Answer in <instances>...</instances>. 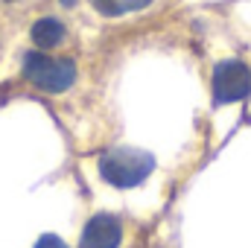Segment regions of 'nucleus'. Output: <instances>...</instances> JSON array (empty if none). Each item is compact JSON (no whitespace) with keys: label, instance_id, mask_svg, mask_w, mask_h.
Returning <instances> with one entry per match:
<instances>
[{"label":"nucleus","instance_id":"2","mask_svg":"<svg viewBox=\"0 0 251 248\" xmlns=\"http://www.w3.org/2000/svg\"><path fill=\"white\" fill-rule=\"evenodd\" d=\"M24 76L47 94H62L76 82V64L70 59H53L47 53H26L24 56Z\"/></svg>","mask_w":251,"mask_h":248},{"label":"nucleus","instance_id":"5","mask_svg":"<svg viewBox=\"0 0 251 248\" xmlns=\"http://www.w3.org/2000/svg\"><path fill=\"white\" fill-rule=\"evenodd\" d=\"M32 41L38 50H53L64 41V24L56 18H41L32 24Z\"/></svg>","mask_w":251,"mask_h":248},{"label":"nucleus","instance_id":"1","mask_svg":"<svg viewBox=\"0 0 251 248\" xmlns=\"http://www.w3.org/2000/svg\"><path fill=\"white\" fill-rule=\"evenodd\" d=\"M152 167H155L152 155H146L143 149H131V146L111 149L100 158V175L111 187H120V190L137 187L152 173Z\"/></svg>","mask_w":251,"mask_h":248},{"label":"nucleus","instance_id":"4","mask_svg":"<svg viewBox=\"0 0 251 248\" xmlns=\"http://www.w3.org/2000/svg\"><path fill=\"white\" fill-rule=\"evenodd\" d=\"M120 237H123L120 219L111 216V213H97V216L88 219V225L82 231V240H79V248H117Z\"/></svg>","mask_w":251,"mask_h":248},{"label":"nucleus","instance_id":"7","mask_svg":"<svg viewBox=\"0 0 251 248\" xmlns=\"http://www.w3.org/2000/svg\"><path fill=\"white\" fill-rule=\"evenodd\" d=\"M35 248H67V243H64L62 237H56V234H44V237L35 243Z\"/></svg>","mask_w":251,"mask_h":248},{"label":"nucleus","instance_id":"3","mask_svg":"<svg viewBox=\"0 0 251 248\" xmlns=\"http://www.w3.org/2000/svg\"><path fill=\"white\" fill-rule=\"evenodd\" d=\"M251 91V70L243 62H222L213 70V99L219 105L240 102Z\"/></svg>","mask_w":251,"mask_h":248},{"label":"nucleus","instance_id":"8","mask_svg":"<svg viewBox=\"0 0 251 248\" xmlns=\"http://www.w3.org/2000/svg\"><path fill=\"white\" fill-rule=\"evenodd\" d=\"M64 6H76V3H79V0H62Z\"/></svg>","mask_w":251,"mask_h":248},{"label":"nucleus","instance_id":"6","mask_svg":"<svg viewBox=\"0 0 251 248\" xmlns=\"http://www.w3.org/2000/svg\"><path fill=\"white\" fill-rule=\"evenodd\" d=\"M94 9L105 18H120V15H128V12H137V9H146L152 0H91Z\"/></svg>","mask_w":251,"mask_h":248}]
</instances>
